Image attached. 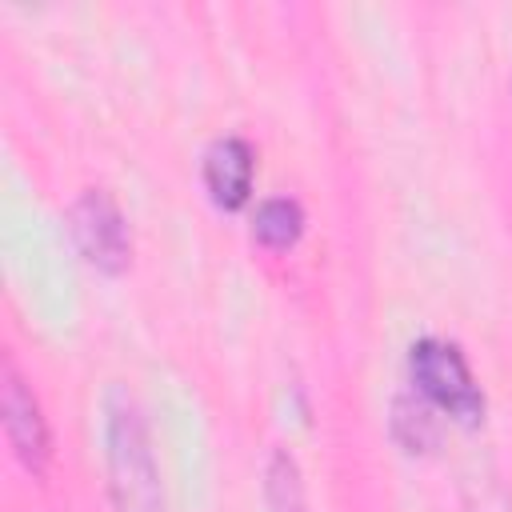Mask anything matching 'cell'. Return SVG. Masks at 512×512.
<instances>
[{
  "mask_svg": "<svg viewBox=\"0 0 512 512\" xmlns=\"http://www.w3.org/2000/svg\"><path fill=\"white\" fill-rule=\"evenodd\" d=\"M104 460H108V492L116 512H160V468L152 456L148 424L132 396L120 388L104 404Z\"/></svg>",
  "mask_w": 512,
  "mask_h": 512,
  "instance_id": "1",
  "label": "cell"
},
{
  "mask_svg": "<svg viewBox=\"0 0 512 512\" xmlns=\"http://www.w3.org/2000/svg\"><path fill=\"white\" fill-rule=\"evenodd\" d=\"M408 372H412L416 392L424 400H432L436 408H444L448 416H456L464 424H476L484 416V392H480L464 352L452 340L420 336L408 348Z\"/></svg>",
  "mask_w": 512,
  "mask_h": 512,
  "instance_id": "2",
  "label": "cell"
},
{
  "mask_svg": "<svg viewBox=\"0 0 512 512\" xmlns=\"http://www.w3.org/2000/svg\"><path fill=\"white\" fill-rule=\"evenodd\" d=\"M68 228L80 256L100 272H124L132 260V232L120 204L104 188H88L68 208Z\"/></svg>",
  "mask_w": 512,
  "mask_h": 512,
  "instance_id": "3",
  "label": "cell"
},
{
  "mask_svg": "<svg viewBox=\"0 0 512 512\" xmlns=\"http://www.w3.org/2000/svg\"><path fill=\"white\" fill-rule=\"evenodd\" d=\"M0 408H4V432H8V444L12 452L20 456V464L28 472H44L48 468V424H44V412L32 396V388L20 380V372L8 364L4 368V396H0Z\"/></svg>",
  "mask_w": 512,
  "mask_h": 512,
  "instance_id": "4",
  "label": "cell"
},
{
  "mask_svg": "<svg viewBox=\"0 0 512 512\" xmlns=\"http://www.w3.org/2000/svg\"><path fill=\"white\" fill-rule=\"evenodd\" d=\"M252 172H256V152L240 136H220L204 152V184L220 208H240L252 192Z\"/></svg>",
  "mask_w": 512,
  "mask_h": 512,
  "instance_id": "5",
  "label": "cell"
},
{
  "mask_svg": "<svg viewBox=\"0 0 512 512\" xmlns=\"http://www.w3.org/2000/svg\"><path fill=\"white\" fill-rule=\"evenodd\" d=\"M264 504L268 512H308L300 464L288 448H276L264 464Z\"/></svg>",
  "mask_w": 512,
  "mask_h": 512,
  "instance_id": "6",
  "label": "cell"
},
{
  "mask_svg": "<svg viewBox=\"0 0 512 512\" xmlns=\"http://www.w3.org/2000/svg\"><path fill=\"white\" fill-rule=\"evenodd\" d=\"M304 232V208L292 200V196H272L256 208V220H252V236L268 248H288L296 244V236Z\"/></svg>",
  "mask_w": 512,
  "mask_h": 512,
  "instance_id": "7",
  "label": "cell"
},
{
  "mask_svg": "<svg viewBox=\"0 0 512 512\" xmlns=\"http://www.w3.org/2000/svg\"><path fill=\"white\" fill-rule=\"evenodd\" d=\"M392 432L400 436L404 448H428L436 440V428H432V416L424 404H416L412 396H396L392 404Z\"/></svg>",
  "mask_w": 512,
  "mask_h": 512,
  "instance_id": "8",
  "label": "cell"
},
{
  "mask_svg": "<svg viewBox=\"0 0 512 512\" xmlns=\"http://www.w3.org/2000/svg\"><path fill=\"white\" fill-rule=\"evenodd\" d=\"M468 508L472 512H512V496L496 480H476V496Z\"/></svg>",
  "mask_w": 512,
  "mask_h": 512,
  "instance_id": "9",
  "label": "cell"
}]
</instances>
